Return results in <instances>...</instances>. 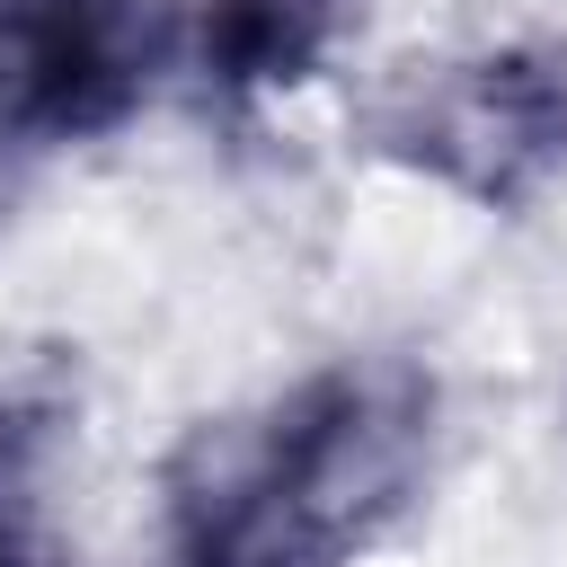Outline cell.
<instances>
[{"label": "cell", "mask_w": 567, "mask_h": 567, "mask_svg": "<svg viewBox=\"0 0 567 567\" xmlns=\"http://www.w3.org/2000/svg\"><path fill=\"white\" fill-rule=\"evenodd\" d=\"M346 0H204L195 53L221 89H292L328 62Z\"/></svg>", "instance_id": "obj_2"}, {"label": "cell", "mask_w": 567, "mask_h": 567, "mask_svg": "<svg viewBox=\"0 0 567 567\" xmlns=\"http://www.w3.org/2000/svg\"><path fill=\"white\" fill-rule=\"evenodd\" d=\"M0 567H35V540H27L18 505H9V478H0Z\"/></svg>", "instance_id": "obj_3"}, {"label": "cell", "mask_w": 567, "mask_h": 567, "mask_svg": "<svg viewBox=\"0 0 567 567\" xmlns=\"http://www.w3.org/2000/svg\"><path fill=\"white\" fill-rule=\"evenodd\" d=\"M151 0H0V124L35 142L115 133L159 80Z\"/></svg>", "instance_id": "obj_1"}]
</instances>
